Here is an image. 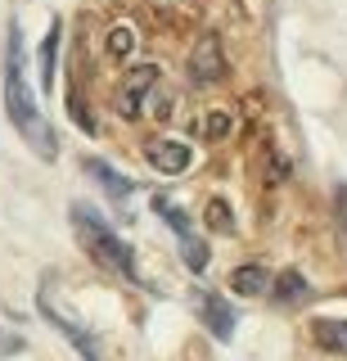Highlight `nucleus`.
<instances>
[{
  "label": "nucleus",
  "mask_w": 347,
  "mask_h": 361,
  "mask_svg": "<svg viewBox=\"0 0 347 361\" xmlns=\"http://www.w3.org/2000/svg\"><path fill=\"white\" fill-rule=\"evenodd\" d=\"M271 302L275 307H302V302H311V285L302 271H279L271 280Z\"/></svg>",
  "instance_id": "9d476101"
},
{
  "label": "nucleus",
  "mask_w": 347,
  "mask_h": 361,
  "mask_svg": "<svg viewBox=\"0 0 347 361\" xmlns=\"http://www.w3.org/2000/svg\"><path fill=\"white\" fill-rule=\"evenodd\" d=\"M153 212L172 226V235H176V244H181V253H185V267L194 271V276H203L208 271V244L194 235V226H189V217H185V208H176L167 195H153Z\"/></svg>",
  "instance_id": "7ed1b4c3"
},
{
  "label": "nucleus",
  "mask_w": 347,
  "mask_h": 361,
  "mask_svg": "<svg viewBox=\"0 0 347 361\" xmlns=\"http://www.w3.org/2000/svg\"><path fill=\"white\" fill-rule=\"evenodd\" d=\"M37 307H41V316H46V321L54 325V330H59L63 338H68V343L77 348V353H82L86 361H104V353H99V338L86 330L82 321H77V316H68L63 307H54V298H50V285L37 293Z\"/></svg>",
  "instance_id": "20e7f679"
},
{
  "label": "nucleus",
  "mask_w": 347,
  "mask_h": 361,
  "mask_svg": "<svg viewBox=\"0 0 347 361\" xmlns=\"http://www.w3.org/2000/svg\"><path fill=\"white\" fill-rule=\"evenodd\" d=\"M189 302H194L198 321H203L208 330L221 338V343H230V334H234V307H230V302L217 298L212 289H194V293H189Z\"/></svg>",
  "instance_id": "39448f33"
},
{
  "label": "nucleus",
  "mask_w": 347,
  "mask_h": 361,
  "mask_svg": "<svg viewBox=\"0 0 347 361\" xmlns=\"http://www.w3.org/2000/svg\"><path fill=\"white\" fill-rule=\"evenodd\" d=\"M189 77H194L198 86H212L217 77H226V59H221V41L203 32L194 45V54H189Z\"/></svg>",
  "instance_id": "6e6552de"
},
{
  "label": "nucleus",
  "mask_w": 347,
  "mask_h": 361,
  "mask_svg": "<svg viewBox=\"0 0 347 361\" xmlns=\"http://www.w3.org/2000/svg\"><path fill=\"white\" fill-rule=\"evenodd\" d=\"M144 158H149V167H158L163 176H181L189 172V163H194V149L181 140H167V135H153L149 145H144Z\"/></svg>",
  "instance_id": "0eeeda50"
},
{
  "label": "nucleus",
  "mask_w": 347,
  "mask_h": 361,
  "mask_svg": "<svg viewBox=\"0 0 347 361\" xmlns=\"http://www.w3.org/2000/svg\"><path fill=\"white\" fill-rule=\"evenodd\" d=\"M203 217H208V226H212V231H221V235H234V212H230V203H226V199H208Z\"/></svg>",
  "instance_id": "4468645a"
},
{
  "label": "nucleus",
  "mask_w": 347,
  "mask_h": 361,
  "mask_svg": "<svg viewBox=\"0 0 347 361\" xmlns=\"http://www.w3.org/2000/svg\"><path fill=\"white\" fill-rule=\"evenodd\" d=\"M271 280H275V276H271L262 262H244V267L230 271V289L244 293V298H262V293H271Z\"/></svg>",
  "instance_id": "9b49d317"
},
{
  "label": "nucleus",
  "mask_w": 347,
  "mask_h": 361,
  "mask_svg": "<svg viewBox=\"0 0 347 361\" xmlns=\"http://www.w3.org/2000/svg\"><path fill=\"white\" fill-rule=\"evenodd\" d=\"M59 41H63V23L59 18H54L50 23V32H46V41H41V90H46V95H50V90H54V63H59Z\"/></svg>",
  "instance_id": "ddd939ff"
},
{
  "label": "nucleus",
  "mask_w": 347,
  "mask_h": 361,
  "mask_svg": "<svg viewBox=\"0 0 347 361\" xmlns=\"http://www.w3.org/2000/svg\"><path fill=\"white\" fill-rule=\"evenodd\" d=\"M82 167H86V176L108 195V203H127L131 195H136V180L122 176L113 163H104V158H82Z\"/></svg>",
  "instance_id": "1a4fd4ad"
},
{
  "label": "nucleus",
  "mask_w": 347,
  "mask_h": 361,
  "mask_svg": "<svg viewBox=\"0 0 347 361\" xmlns=\"http://www.w3.org/2000/svg\"><path fill=\"white\" fill-rule=\"evenodd\" d=\"M131 45H136L131 27H113V32H108V54H113V59H127V54H131Z\"/></svg>",
  "instance_id": "dca6fc26"
},
{
  "label": "nucleus",
  "mask_w": 347,
  "mask_h": 361,
  "mask_svg": "<svg viewBox=\"0 0 347 361\" xmlns=\"http://www.w3.org/2000/svg\"><path fill=\"white\" fill-rule=\"evenodd\" d=\"M203 135H208V140H226V135H230V113L226 109L208 113V118H203Z\"/></svg>",
  "instance_id": "2eb2a0df"
},
{
  "label": "nucleus",
  "mask_w": 347,
  "mask_h": 361,
  "mask_svg": "<svg viewBox=\"0 0 347 361\" xmlns=\"http://www.w3.org/2000/svg\"><path fill=\"white\" fill-rule=\"evenodd\" d=\"M311 338H316L324 353L347 357V321L343 316H316V321H311Z\"/></svg>",
  "instance_id": "f8f14e48"
},
{
  "label": "nucleus",
  "mask_w": 347,
  "mask_h": 361,
  "mask_svg": "<svg viewBox=\"0 0 347 361\" xmlns=\"http://www.w3.org/2000/svg\"><path fill=\"white\" fill-rule=\"evenodd\" d=\"M153 82H158V68H153V63L131 68V73H127V82L118 86L113 109L122 113V118H140V113H144V90H149Z\"/></svg>",
  "instance_id": "423d86ee"
},
{
  "label": "nucleus",
  "mask_w": 347,
  "mask_h": 361,
  "mask_svg": "<svg viewBox=\"0 0 347 361\" xmlns=\"http://www.w3.org/2000/svg\"><path fill=\"white\" fill-rule=\"evenodd\" d=\"M334 221H339V240H343V253H347V185L334 190Z\"/></svg>",
  "instance_id": "f3484780"
},
{
  "label": "nucleus",
  "mask_w": 347,
  "mask_h": 361,
  "mask_svg": "<svg viewBox=\"0 0 347 361\" xmlns=\"http://www.w3.org/2000/svg\"><path fill=\"white\" fill-rule=\"evenodd\" d=\"M23 68H27L23 27H18V23H9V37H5V118L14 122V131L27 140V149H37V158L54 163V158H59V140H54L50 122L41 118L37 95H32Z\"/></svg>",
  "instance_id": "f257e3e1"
},
{
  "label": "nucleus",
  "mask_w": 347,
  "mask_h": 361,
  "mask_svg": "<svg viewBox=\"0 0 347 361\" xmlns=\"http://www.w3.org/2000/svg\"><path fill=\"white\" fill-rule=\"evenodd\" d=\"M68 221H72V235H77V244H82V253L91 257L99 271L140 285V271H136V253H131V244L122 240V235L104 217H99L91 203H72V208H68Z\"/></svg>",
  "instance_id": "f03ea898"
}]
</instances>
